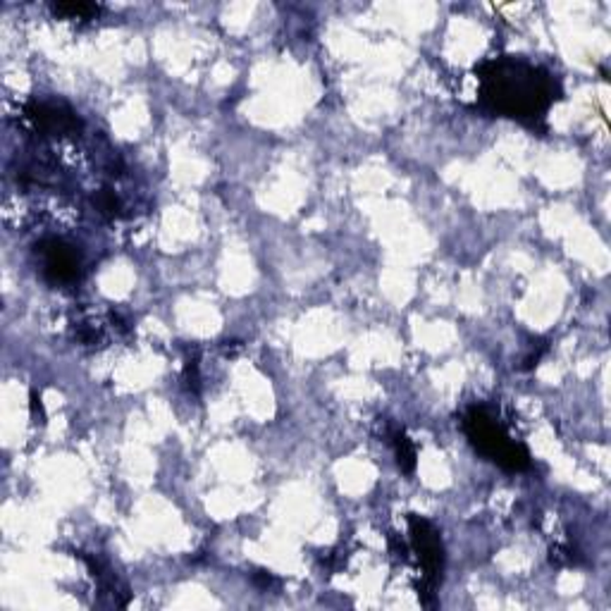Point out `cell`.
Wrapping results in <instances>:
<instances>
[{
	"mask_svg": "<svg viewBox=\"0 0 611 611\" xmlns=\"http://www.w3.org/2000/svg\"><path fill=\"white\" fill-rule=\"evenodd\" d=\"M480 106L502 118L519 120L532 129L545 125L554 100L561 99L559 80L545 67L523 58H492L475 67Z\"/></svg>",
	"mask_w": 611,
	"mask_h": 611,
	"instance_id": "cell-1",
	"label": "cell"
},
{
	"mask_svg": "<svg viewBox=\"0 0 611 611\" xmlns=\"http://www.w3.org/2000/svg\"><path fill=\"white\" fill-rule=\"evenodd\" d=\"M464 432L471 439V445L483 456L494 461L509 473H521L531 468V454L523 445L513 442L509 432L502 428L485 406H471L464 416Z\"/></svg>",
	"mask_w": 611,
	"mask_h": 611,
	"instance_id": "cell-2",
	"label": "cell"
},
{
	"mask_svg": "<svg viewBox=\"0 0 611 611\" xmlns=\"http://www.w3.org/2000/svg\"><path fill=\"white\" fill-rule=\"evenodd\" d=\"M409 532H411L413 551L418 554V561L426 573L428 588H435L442 571H445V545L439 538L437 528L418 513H409Z\"/></svg>",
	"mask_w": 611,
	"mask_h": 611,
	"instance_id": "cell-3",
	"label": "cell"
},
{
	"mask_svg": "<svg viewBox=\"0 0 611 611\" xmlns=\"http://www.w3.org/2000/svg\"><path fill=\"white\" fill-rule=\"evenodd\" d=\"M36 251L43 260V275L53 285H70L80 279L81 260L80 253L74 251V246L61 240H46L36 246Z\"/></svg>",
	"mask_w": 611,
	"mask_h": 611,
	"instance_id": "cell-4",
	"label": "cell"
},
{
	"mask_svg": "<svg viewBox=\"0 0 611 611\" xmlns=\"http://www.w3.org/2000/svg\"><path fill=\"white\" fill-rule=\"evenodd\" d=\"M27 118L39 132L43 134H70L77 132L81 120L65 106H53V103H29Z\"/></svg>",
	"mask_w": 611,
	"mask_h": 611,
	"instance_id": "cell-5",
	"label": "cell"
},
{
	"mask_svg": "<svg viewBox=\"0 0 611 611\" xmlns=\"http://www.w3.org/2000/svg\"><path fill=\"white\" fill-rule=\"evenodd\" d=\"M394 445V454H397V464L401 468V473H413L416 471V449H413L411 439L406 437L404 430H392L390 432Z\"/></svg>",
	"mask_w": 611,
	"mask_h": 611,
	"instance_id": "cell-6",
	"label": "cell"
},
{
	"mask_svg": "<svg viewBox=\"0 0 611 611\" xmlns=\"http://www.w3.org/2000/svg\"><path fill=\"white\" fill-rule=\"evenodd\" d=\"M53 13L65 20H96L100 5L93 3H53Z\"/></svg>",
	"mask_w": 611,
	"mask_h": 611,
	"instance_id": "cell-7",
	"label": "cell"
},
{
	"mask_svg": "<svg viewBox=\"0 0 611 611\" xmlns=\"http://www.w3.org/2000/svg\"><path fill=\"white\" fill-rule=\"evenodd\" d=\"M93 203H96V208H99L100 213L110 215V218H115V215L120 213V199H118L110 189H100L99 196L93 199Z\"/></svg>",
	"mask_w": 611,
	"mask_h": 611,
	"instance_id": "cell-8",
	"label": "cell"
},
{
	"mask_svg": "<svg viewBox=\"0 0 611 611\" xmlns=\"http://www.w3.org/2000/svg\"><path fill=\"white\" fill-rule=\"evenodd\" d=\"M184 382L186 390L193 394L201 392V378H199V359L193 356V359H186L184 366Z\"/></svg>",
	"mask_w": 611,
	"mask_h": 611,
	"instance_id": "cell-9",
	"label": "cell"
},
{
	"mask_svg": "<svg viewBox=\"0 0 611 611\" xmlns=\"http://www.w3.org/2000/svg\"><path fill=\"white\" fill-rule=\"evenodd\" d=\"M32 413H33V418L39 416L41 423H43V418H46V413H43V404H41V397L36 392H32Z\"/></svg>",
	"mask_w": 611,
	"mask_h": 611,
	"instance_id": "cell-10",
	"label": "cell"
}]
</instances>
